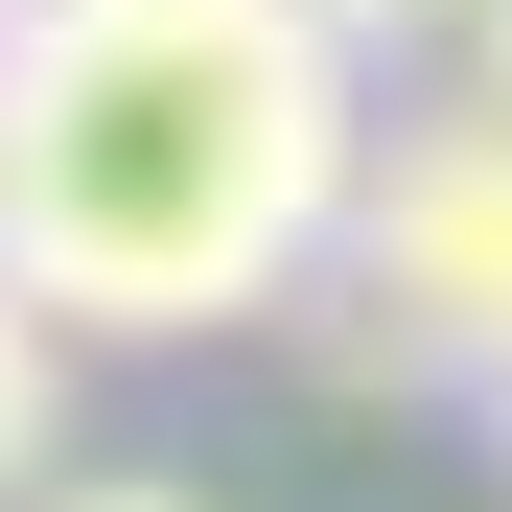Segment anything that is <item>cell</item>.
<instances>
[{
	"instance_id": "6da1fadb",
	"label": "cell",
	"mask_w": 512,
	"mask_h": 512,
	"mask_svg": "<svg viewBox=\"0 0 512 512\" xmlns=\"http://www.w3.org/2000/svg\"><path fill=\"white\" fill-rule=\"evenodd\" d=\"M350 24L326 0H24L0 24V256L163 350L326 280L373 140H350Z\"/></svg>"
},
{
	"instance_id": "7a4b0ae2",
	"label": "cell",
	"mask_w": 512,
	"mask_h": 512,
	"mask_svg": "<svg viewBox=\"0 0 512 512\" xmlns=\"http://www.w3.org/2000/svg\"><path fill=\"white\" fill-rule=\"evenodd\" d=\"M350 280H373L443 373H512V94H443V117L350 187Z\"/></svg>"
},
{
	"instance_id": "3957f363",
	"label": "cell",
	"mask_w": 512,
	"mask_h": 512,
	"mask_svg": "<svg viewBox=\"0 0 512 512\" xmlns=\"http://www.w3.org/2000/svg\"><path fill=\"white\" fill-rule=\"evenodd\" d=\"M47 443H70V303L0 256V489H47Z\"/></svg>"
},
{
	"instance_id": "277c9868",
	"label": "cell",
	"mask_w": 512,
	"mask_h": 512,
	"mask_svg": "<svg viewBox=\"0 0 512 512\" xmlns=\"http://www.w3.org/2000/svg\"><path fill=\"white\" fill-rule=\"evenodd\" d=\"M303 373H326V396H419L443 350H419V326H396L373 280H303Z\"/></svg>"
},
{
	"instance_id": "5b68a950",
	"label": "cell",
	"mask_w": 512,
	"mask_h": 512,
	"mask_svg": "<svg viewBox=\"0 0 512 512\" xmlns=\"http://www.w3.org/2000/svg\"><path fill=\"white\" fill-rule=\"evenodd\" d=\"M443 47H466V94H512V0H466V24H443Z\"/></svg>"
},
{
	"instance_id": "8992f818",
	"label": "cell",
	"mask_w": 512,
	"mask_h": 512,
	"mask_svg": "<svg viewBox=\"0 0 512 512\" xmlns=\"http://www.w3.org/2000/svg\"><path fill=\"white\" fill-rule=\"evenodd\" d=\"M47 512H210V489H163V466H140V489H47Z\"/></svg>"
},
{
	"instance_id": "52a82bcc",
	"label": "cell",
	"mask_w": 512,
	"mask_h": 512,
	"mask_svg": "<svg viewBox=\"0 0 512 512\" xmlns=\"http://www.w3.org/2000/svg\"><path fill=\"white\" fill-rule=\"evenodd\" d=\"M326 24H350V47H419V0H326Z\"/></svg>"
},
{
	"instance_id": "ba28073f",
	"label": "cell",
	"mask_w": 512,
	"mask_h": 512,
	"mask_svg": "<svg viewBox=\"0 0 512 512\" xmlns=\"http://www.w3.org/2000/svg\"><path fill=\"white\" fill-rule=\"evenodd\" d=\"M419 24H466V0H419Z\"/></svg>"
},
{
	"instance_id": "9c48e42d",
	"label": "cell",
	"mask_w": 512,
	"mask_h": 512,
	"mask_svg": "<svg viewBox=\"0 0 512 512\" xmlns=\"http://www.w3.org/2000/svg\"><path fill=\"white\" fill-rule=\"evenodd\" d=\"M489 419H512V373H489Z\"/></svg>"
},
{
	"instance_id": "30bf717a",
	"label": "cell",
	"mask_w": 512,
	"mask_h": 512,
	"mask_svg": "<svg viewBox=\"0 0 512 512\" xmlns=\"http://www.w3.org/2000/svg\"><path fill=\"white\" fill-rule=\"evenodd\" d=\"M0 24H24V0H0Z\"/></svg>"
}]
</instances>
